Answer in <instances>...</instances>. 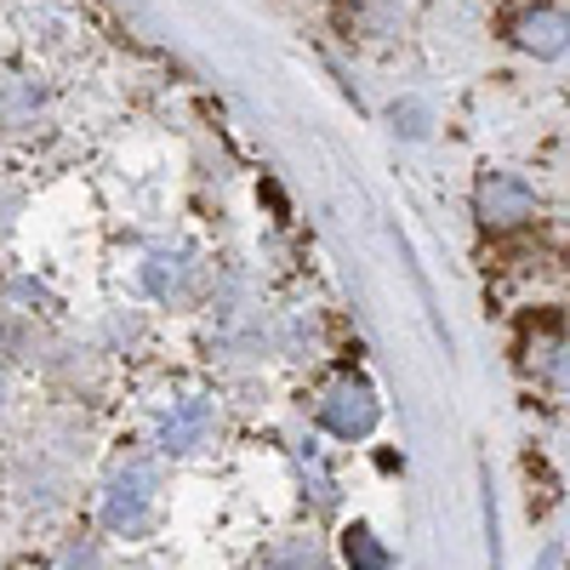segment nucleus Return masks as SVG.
<instances>
[{
	"instance_id": "1",
	"label": "nucleus",
	"mask_w": 570,
	"mask_h": 570,
	"mask_svg": "<svg viewBox=\"0 0 570 570\" xmlns=\"http://www.w3.org/2000/svg\"><path fill=\"white\" fill-rule=\"evenodd\" d=\"M480 217L491 223V228H513V223H525V217H537V195L519 177H508V171H491L485 183H480Z\"/></svg>"
},
{
	"instance_id": "4",
	"label": "nucleus",
	"mask_w": 570,
	"mask_h": 570,
	"mask_svg": "<svg viewBox=\"0 0 570 570\" xmlns=\"http://www.w3.org/2000/svg\"><path fill=\"white\" fill-rule=\"evenodd\" d=\"M149 497V468H137V473H126V480L115 485V502H109V519L115 525H137V502Z\"/></svg>"
},
{
	"instance_id": "3",
	"label": "nucleus",
	"mask_w": 570,
	"mask_h": 570,
	"mask_svg": "<svg viewBox=\"0 0 570 570\" xmlns=\"http://www.w3.org/2000/svg\"><path fill=\"white\" fill-rule=\"evenodd\" d=\"M320 416H325L331 428H337V434H348V440H354V434H365V428L376 422V405H371V394H365L360 383H343L337 394L325 400V411H320Z\"/></svg>"
},
{
	"instance_id": "7",
	"label": "nucleus",
	"mask_w": 570,
	"mask_h": 570,
	"mask_svg": "<svg viewBox=\"0 0 570 570\" xmlns=\"http://www.w3.org/2000/svg\"><path fill=\"white\" fill-rule=\"evenodd\" d=\"M206 428V405H183V416L177 422H166V440H171V451H183L188 440H195Z\"/></svg>"
},
{
	"instance_id": "5",
	"label": "nucleus",
	"mask_w": 570,
	"mask_h": 570,
	"mask_svg": "<svg viewBox=\"0 0 570 570\" xmlns=\"http://www.w3.org/2000/svg\"><path fill=\"white\" fill-rule=\"evenodd\" d=\"M531 365L548 376V383L570 389V337H564V331H559V343H548V348H537V354H531Z\"/></svg>"
},
{
	"instance_id": "8",
	"label": "nucleus",
	"mask_w": 570,
	"mask_h": 570,
	"mask_svg": "<svg viewBox=\"0 0 570 570\" xmlns=\"http://www.w3.org/2000/svg\"><path fill=\"white\" fill-rule=\"evenodd\" d=\"M394 120H405V131H411V137H422V131H428V109H422V104H405V109H394Z\"/></svg>"
},
{
	"instance_id": "2",
	"label": "nucleus",
	"mask_w": 570,
	"mask_h": 570,
	"mask_svg": "<svg viewBox=\"0 0 570 570\" xmlns=\"http://www.w3.org/2000/svg\"><path fill=\"white\" fill-rule=\"evenodd\" d=\"M513 40L525 46V52H537V58H559L570 46V18L559 7H537V12H525L513 23Z\"/></svg>"
},
{
	"instance_id": "6",
	"label": "nucleus",
	"mask_w": 570,
	"mask_h": 570,
	"mask_svg": "<svg viewBox=\"0 0 570 570\" xmlns=\"http://www.w3.org/2000/svg\"><path fill=\"white\" fill-rule=\"evenodd\" d=\"M348 559L354 570H389V553L371 542V531H348Z\"/></svg>"
}]
</instances>
